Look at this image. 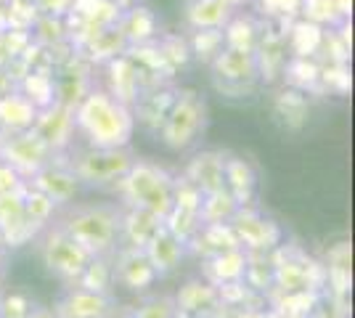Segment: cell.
<instances>
[{
  "label": "cell",
  "mask_w": 355,
  "mask_h": 318,
  "mask_svg": "<svg viewBox=\"0 0 355 318\" xmlns=\"http://www.w3.org/2000/svg\"><path fill=\"white\" fill-rule=\"evenodd\" d=\"M77 136L85 138V146L101 149H125L135 133L133 109L114 101L104 88H93L85 101L74 109Z\"/></svg>",
  "instance_id": "1"
},
{
  "label": "cell",
  "mask_w": 355,
  "mask_h": 318,
  "mask_svg": "<svg viewBox=\"0 0 355 318\" xmlns=\"http://www.w3.org/2000/svg\"><path fill=\"white\" fill-rule=\"evenodd\" d=\"M56 226L90 255H112L119 244V207L106 202L74 204L61 212Z\"/></svg>",
  "instance_id": "2"
},
{
  "label": "cell",
  "mask_w": 355,
  "mask_h": 318,
  "mask_svg": "<svg viewBox=\"0 0 355 318\" xmlns=\"http://www.w3.org/2000/svg\"><path fill=\"white\" fill-rule=\"evenodd\" d=\"M114 191L125 207H141L159 215L162 220L173 210V173L148 159H135Z\"/></svg>",
  "instance_id": "3"
},
{
  "label": "cell",
  "mask_w": 355,
  "mask_h": 318,
  "mask_svg": "<svg viewBox=\"0 0 355 318\" xmlns=\"http://www.w3.org/2000/svg\"><path fill=\"white\" fill-rule=\"evenodd\" d=\"M133 162L135 154L130 152V146L125 149H101V146L69 149V170L77 175L80 186H90V188H114Z\"/></svg>",
  "instance_id": "4"
},
{
  "label": "cell",
  "mask_w": 355,
  "mask_h": 318,
  "mask_svg": "<svg viewBox=\"0 0 355 318\" xmlns=\"http://www.w3.org/2000/svg\"><path fill=\"white\" fill-rule=\"evenodd\" d=\"M270 258H273V265H276L270 292H318V294H324V263L311 258L302 247H297L295 242H282L270 252Z\"/></svg>",
  "instance_id": "5"
},
{
  "label": "cell",
  "mask_w": 355,
  "mask_h": 318,
  "mask_svg": "<svg viewBox=\"0 0 355 318\" xmlns=\"http://www.w3.org/2000/svg\"><path fill=\"white\" fill-rule=\"evenodd\" d=\"M207 127V104L191 88L175 91V101L170 106V114L159 130V141L170 152H186L202 138Z\"/></svg>",
  "instance_id": "6"
},
{
  "label": "cell",
  "mask_w": 355,
  "mask_h": 318,
  "mask_svg": "<svg viewBox=\"0 0 355 318\" xmlns=\"http://www.w3.org/2000/svg\"><path fill=\"white\" fill-rule=\"evenodd\" d=\"M37 252H40V260H43L45 271L51 276H56L59 281H64L67 287L77 284L83 268L88 265V260L93 258L85 247L74 242L69 233H64L56 223L48 226L40 236V244H37Z\"/></svg>",
  "instance_id": "7"
},
{
  "label": "cell",
  "mask_w": 355,
  "mask_h": 318,
  "mask_svg": "<svg viewBox=\"0 0 355 318\" xmlns=\"http://www.w3.org/2000/svg\"><path fill=\"white\" fill-rule=\"evenodd\" d=\"M212 85L225 98H250L260 88V75L252 51L223 48L218 59L209 64Z\"/></svg>",
  "instance_id": "8"
},
{
  "label": "cell",
  "mask_w": 355,
  "mask_h": 318,
  "mask_svg": "<svg viewBox=\"0 0 355 318\" xmlns=\"http://www.w3.org/2000/svg\"><path fill=\"white\" fill-rule=\"evenodd\" d=\"M231 228L244 252H273L284 242L282 226L254 204L239 207L236 215L231 218Z\"/></svg>",
  "instance_id": "9"
},
{
  "label": "cell",
  "mask_w": 355,
  "mask_h": 318,
  "mask_svg": "<svg viewBox=\"0 0 355 318\" xmlns=\"http://www.w3.org/2000/svg\"><path fill=\"white\" fill-rule=\"evenodd\" d=\"M51 157L53 152L32 130L0 133V162L16 170L24 181H30L37 170H43L51 162Z\"/></svg>",
  "instance_id": "10"
},
{
  "label": "cell",
  "mask_w": 355,
  "mask_h": 318,
  "mask_svg": "<svg viewBox=\"0 0 355 318\" xmlns=\"http://www.w3.org/2000/svg\"><path fill=\"white\" fill-rule=\"evenodd\" d=\"M27 186L37 188L40 194H45L56 207L72 204L77 191H80V181H77V175L69 170V152L53 154L51 162L43 170H37L30 181H27Z\"/></svg>",
  "instance_id": "11"
},
{
  "label": "cell",
  "mask_w": 355,
  "mask_h": 318,
  "mask_svg": "<svg viewBox=\"0 0 355 318\" xmlns=\"http://www.w3.org/2000/svg\"><path fill=\"white\" fill-rule=\"evenodd\" d=\"M35 136L43 141L53 154H64L72 149L77 127H74V112L61 104H51L37 112L30 127Z\"/></svg>",
  "instance_id": "12"
},
{
  "label": "cell",
  "mask_w": 355,
  "mask_h": 318,
  "mask_svg": "<svg viewBox=\"0 0 355 318\" xmlns=\"http://www.w3.org/2000/svg\"><path fill=\"white\" fill-rule=\"evenodd\" d=\"M112 265H114V281L130 292H146L159 279L154 265L148 263L146 252L138 247H117L112 252Z\"/></svg>",
  "instance_id": "13"
},
{
  "label": "cell",
  "mask_w": 355,
  "mask_h": 318,
  "mask_svg": "<svg viewBox=\"0 0 355 318\" xmlns=\"http://www.w3.org/2000/svg\"><path fill=\"white\" fill-rule=\"evenodd\" d=\"M40 233L27 223L24 218V191H11L0 194V239L6 249L24 247Z\"/></svg>",
  "instance_id": "14"
},
{
  "label": "cell",
  "mask_w": 355,
  "mask_h": 318,
  "mask_svg": "<svg viewBox=\"0 0 355 318\" xmlns=\"http://www.w3.org/2000/svg\"><path fill=\"white\" fill-rule=\"evenodd\" d=\"M53 310L59 318H109V313L114 310V300L112 294L90 292L72 284L61 292Z\"/></svg>",
  "instance_id": "15"
},
{
  "label": "cell",
  "mask_w": 355,
  "mask_h": 318,
  "mask_svg": "<svg viewBox=\"0 0 355 318\" xmlns=\"http://www.w3.org/2000/svg\"><path fill=\"white\" fill-rule=\"evenodd\" d=\"M178 318H215L220 308L218 287H212L205 279H191L173 294Z\"/></svg>",
  "instance_id": "16"
},
{
  "label": "cell",
  "mask_w": 355,
  "mask_h": 318,
  "mask_svg": "<svg viewBox=\"0 0 355 318\" xmlns=\"http://www.w3.org/2000/svg\"><path fill=\"white\" fill-rule=\"evenodd\" d=\"M175 85H159V88H151V91L141 93L133 106L135 125L141 130H146L148 136H159L164 120L170 114V106L175 101Z\"/></svg>",
  "instance_id": "17"
},
{
  "label": "cell",
  "mask_w": 355,
  "mask_h": 318,
  "mask_svg": "<svg viewBox=\"0 0 355 318\" xmlns=\"http://www.w3.org/2000/svg\"><path fill=\"white\" fill-rule=\"evenodd\" d=\"M164 228L162 218L141 207H119V244L117 247H138L144 249Z\"/></svg>",
  "instance_id": "18"
},
{
  "label": "cell",
  "mask_w": 355,
  "mask_h": 318,
  "mask_svg": "<svg viewBox=\"0 0 355 318\" xmlns=\"http://www.w3.org/2000/svg\"><path fill=\"white\" fill-rule=\"evenodd\" d=\"M104 75H106L104 91L122 106L133 109L138 96H141V80H138V72H135L133 64L128 61V56H117V59L106 61Z\"/></svg>",
  "instance_id": "19"
},
{
  "label": "cell",
  "mask_w": 355,
  "mask_h": 318,
  "mask_svg": "<svg viewBox=\"0 0 355 318\" xmlns=\"http://www.w3.org/2000/svg\"><path fill=\"white\" fill-rule=\"evenodd\" d=\"M223 175H225V191L236 199L239 207L244 204H254V194H257V173L252 167L250 159L239 157V154H228L223 157Z\"/></svg>",
  "instance_id": "20"
},
{
  "label": "cell",
  "mask_w": 355,
  "mask_h": 318,
  "mask_svg": "<svg viewBox=\"0 0 355 318\" xmlns=\"http://www.w3.org/2000/svg\"><path fill=\"white\" fill-rule=\"evenodd\" d=\"M223 157L225 152H207L193 154L189 165L183 170V175L202 191V194H212V191H223L225 188V175H223Z\"/></svg>",
  "instance_id": "21"
},
{
  "label": "cell",
  "mask_w": 355,
  "mask_h": 318,
  "mask_svg": "<svg viewBox=\"0 0 355 318\" xmlns=\"http://www.w3.org/2000/svg\"><path fill=\"white\" fill-rule=\"evenodd\" d=\"M117 30L125 37L128 46H141V43H151L159 35V21L151 8L141 6V3H130L128 8H122L117 19Z\"/></svg>",
  "instance_id": "22"
},
{
  "label": "cell",
  "mask_w": 355,
  "mask_h": 318,
  "mask_svg": "<svg viewBox=\"0 0 355 318\" xmlns=\"http://www.w3.org/2000/svg\"><path fill=\"white\" fill-rule=\"evenodd\" d=\"M186 249H191L199 260H207L220 252H228V249H241V244H239L231 223H202L191 242L186 244Z\"/></svg>",
  "instance_id": "23"
},
{
  "label": "cell",
  "mask_w": 355,
  "mask_h": 318,
  "mask_svg": "<svg viewBox=\"0 0 355 318\" xmlns=\"http://www.w3.org/2000/svg\"><path fill=\"white\" fill-rule=\"evenodd\" d=\"M236 8L228 0H186V27L189 30H223Z\"/></svg>",
  "instance_id": "24"
},
{
  "label": "cell",
  "mask_w": 355,
  "mask_h": 318,
  "mask_svg": "<svg viewBox=\"0 0 355 318\" xmlns=\"http://www.w3.org/2000/svg\"><path fill=\"white\" fill-rule=\"evenodd\" d=\"M148 263L154 265L157 276H170L173 271L180 268V263L186 258V244L180 242L178 236H173L167 228H162L151 242L144 247Z\"/></svg>",
  "instance_id": "25"
},
{
  "label": "cell",
  "mask_w": 355,
  "mask_h": 318,
  "mask_svg": "<svg viewBox=\"0 0 355 318\" xmlns=\"http://www.w3.org/2000/svg\"><path fill=\"white\" fill-rule=\"evenodd\" d=\"M273 114L276 120L282 122L286 130H302L308 125V117H311V98L305 93L295 91V88H286L282 85L279 91L273 93Z\"/></svg>",
  "instance_id": "26"
},
{
  "label": "cell",
  "mask_w": 355,
  "mask_h": 318,
  "mask_svg": "<svg viewBox=\"0 0 355 318\" xmlns=\"http://www.w3.org/2000/svg\"><path fill=\"white\" fill-rule=\"evenodd\" d=\"M244 268H247V252L244 249H228L215 258L202 260V279L212 287L244 281Z\"/></svg>",
  "instance_id": "27"
},
{
  "label": "cell",
  "mask_w": 355,
  "mask_h": 318,
  "mask_svg": "<svg viewBox=\"0 0 355 318\" xmlns=\"http://www.w3.org/2000/svg\"><path fill=\"white\" fill-rule=\"evenodd\" d=\"M321 43H324V27L297 16L286 35L289 59H315L321 51Z\"/></svg>",
  "instance_id": "28"
},
{
  "label": "cell",
  "mask_w": 355,
  "mask_h": 318,
  "mask_svg": "<svg viewBox=\"0 0 355 318\" xmlns=\"http://www.w3.org/2000/svg\"><path fill=\"white\" fill-rule=\"evenodd\" d=\"M77 51H80L93 67H104L106 61L117 59V56H125L128 43H125V37L119 35L117 24H114V27H106V30H101L98 35H93V37L85 40Z\"/></svg>",
  "instance_id": "29"
},
{
  "label": "cell",
  "mask_w": 355,
  "mask_h": 318,
  "mask_svg": "<svg viewBox=\"0 0 355 318\" xmlns=\"http://www.w3.org/2000/svg\"><path fill=\"white\" fill-rule=\"evenodd\" d=\"M282 82L286 88L305 93V96H324L321 88V64L315 59H289Z\"/></svg>",
  "instance_id": "30"
},
{
  "label": "cell",
  "mask_w": 355,
  "mask_h": 318,
  "mask_svg": "<svg viewBox=\"0 0 355 318\" xmlns=\"http://www.w3.org/2000/svg\"><path fill=\"white\" fill-rule=\"evenodd\" d=\"M37 117V109L21 96L19 91L0 98V133H19L30 130Z\"/></svg>",
  "instance_id": "31"
},
{
  "label": "cell",
  "mask_w": 355,
  "mask_h": 318,
  "mask_svg": "<svg viewBox=\"0 0 355 318\" xmlns=\"http://www.w3.org/2000/svg\"><path fill=\"white\" fill-rule=\"evenodd\" d=\"M260 27H263V21H260L254 14L236 11V14L231 16V21L223 27V40H225V48L254 51L257 40H260Z\"/></svg>",
  "instance_id": "32"
},
{
  "label": "cell",
  "mask_w": 355,
  "mask_h": 318,
  "mask_svg": "<svg viewBox=\"0 0 355 318\" xmlns=\"http://www.w3.org/2000/svg\"><path fill=\"white\" fill-rule=\"evenodd\" d=\"M270 305L273 310L284 313L286 318H311L315 313V308L321 305L318 292H270Z\"/></svg>",
  "instance_id": "33"
},
{
  "label": "cell",
  "mask_w": 355,
  "mask_h": 318,
  "mask_svg": "<svg viewBox=\"0 0 355 318\" xmlns=\"http://www.w3.org/2000/svg\"><path fill=\"white\" fill-rule=\"evenodd\" d=\"M114 265H112V255H93L88 265L83 268L77 287L90 289V292H101V294H112L114 287Z\"/></svg>",
  "instance_id": "34"
},
{
  "label": "cell",
  "mask_w": 355,
  "mask_h": 318,
  "mask_svg": "<svg viewBox=\"0 0 355 318\" xmlns=\"http://www.w3.org/2000/svg\"><path fill=\"white\" fill-rule=\"evenodd\" d=\"M273 258L270 252H247V268H244V284L254 289L257 294H263L268 300L270 289H273Z\"/></svg>",
  "instance_id": "35"
},
{
  "label": "cell",
  "mask_w": 355,
  "mask_h": 318,
  "mask_svg": "<svg viewBox=\"0 0 355 318\" xmlns=\"http://www.w3.org/2000/svg\"><path fill=\"white\" fill-rule=\"evenodd\" d=\"M16 91L21 93V96H24V98H27V101L40 112V109L53 104V98H56L53 72H30V75L19 82V88H16Z\"/></svg>",
  "instance_id": "36"
},
{
  "label": "cell",
  "mask_w": 355,
  "mask_h": 318,
  "mask_svg": "<svg viewBox=\"0 0 355 318\" xmlns=\"http://www.w3.org/2000/svg\"><path fill=\"white\" fill-rule=\"evenodd\" d=\"M191 35L186 37L189 43V53L191 59H196L199 64H212L218 59L223 48H225V40H223V30H189Z\"/></svg>",
  "instance_id": "37"
},
{
  "label": "cell",
  "mask_w": 355,
  "mask_h": 318,
  "mask_svg": "<svg viewBox=\"0 0 355 318\" xmlns=\"http://www.w3.org/2000/svg\"><path fill=\"white\" fill-rule=\"evenodd\" d=\"M56 210H59V207L45 197V194H40L37 188H32V186L24 188V218H27V223H30L37 233H43L45 228L51 226Z\"/></svg>",
  "instance_id": "38"
},
{
  "label": "cell",
  "mask_w": 355,
  "mask_h": 318,
  "mask_svg": "<svg viewBox=\"0 0 355 318\" xmlns=\"http://www.w3.org/2000/svg\"><path fill=\"white\" fill-rule=\"evenodd\" d=\"M236 199L223 188V191L205 194L202 207H199V218H202V223H231V218L236 215Z\"/></svg>",
  "instance_id": "39"
},
{
  "label": "cell",
  "mask_w": 355,
  "mask_h": 318,
  "mask_svg": "<svg viewBox=\"0 0 355 318\" xmlns=\"http://www.w3.org/2000/svg\"><path fill=\"white\" fill-rule=\"evenodd\" d=\"M157 48L162 53L167 69L178 75L189 61H191V53H189V43L183 35H175V32H159L157 35Z\"/></svg>",
  "instance_id": "40"
},
{
  "label": "cell",
  "mask_w": 355,
  "mask_h": 318,
  "mask_svg": "<svg viewBox=\"0 0 355 318\" xmlns=\"http://www.w3.org/2000/svg\"><path fill=\"white\" fill-rule=\"evenodd\" d=\"M32 43L37 46H56L61 40H69V27H67V19L64 16H51V14H40L32 24Z\"/></svg>",
  "instance_id": "41"
},
{
  "label": "cell",
  "mask_w": 355,
  "mask_h": 318,
  "mask_svg": "<svg viewBox=\"0 0 355 318\" xmlns=\"http://www.w3.org/2000/svg\"><path fill=\"white\" fill-rule=\"evenodd\" d=\"M218 294H220V305L225 308H266V297L250 289L244 281L223 284L218 287Z\"/></svg>",
  "instance_id": "42"
},
{
  "label": "cell",
  "mask_w": 355,
  "mask_h": 318,
  "mask_svg": "<svg viewBox=\"0 0 355 318\" xmlns=\"http://www.w3.org/2000/svg\"><path fill=\"white\" fill-rule=\"evenodd\" d=\"M300 19H308L313 24H318V27H340L342 19L337 14V8H334V0H302L300 3Z\"/></svg>",
  "instance_id": "43"
},
{
  "label": "cell",
  "mask_w": 355,
  "mask_h": 318,
  "mask_svg": "<svg viewBox=\"0 0 355 318\" xmlns=\"http://www.w3.org/2000/svg\"><path fill=\"white\" fill-rule=\"evenodd\" d=\"M164 228L173 233V236H178L183 244H189L193 239V233L202 228V218L196 215V212H186V210H178V207H173V210L164 215Z\"/></svg>",
  "instance_id": "44"
},
{
  "label": "cell",
  "mask_w": 355,
  "mask_h": 318,
  "mask_svg": "<svg viewBox=\"0 0 355 318\" xmlns=\"http://www.w3.org/2000/svg\"><path fill=\"white\" fill-rule=\"evenodd\" d=\"M202 199H205V194H202V191L183 175V173H180V175H173V207L186 210V212H196V215H199Z\"/></svg>",
  "instance_id": "45"
},
{
  "label": "cell",
  "mask_w": 355,
  "mask_h": 318,
  "mask_svg": "<svg viewBox=\"0 0 355 318\" xmlns=\"http://www.w3.org/2000/svg\"><path fill=\"white\" fill-rule=\"evenodd\" d=\"M135 318H178L173 294H151L146 300L133 305Z\"/></svg>",
  "instance_id": "46"
},
{
  "label": "cell",
  "mask_w": 355,
  "mask_h": 318,
  "mask_svg": "<svg viewBox=\"0 0 355 318\" xmlns=\"http://www.w3.org/2000/svg\"><path fill=\"white\" fill-rule=\"evenodd\" d=\"M350 64H321V88L324 93L347 96L350 93Z\"/></svg>",
  "instance_id": "47"
},
{
  "label": "cell",
  "mask_w": 355,
  "mask_h": 318,
  "mask_svg": "<svg viewBox=\"0 0 355 318\" xmlns=\"http://www.w3.org/2000/svg\"><path fill=\"white\" fill-rule=\"evenodd\" d=\"M40 16L35 0H8L6 3V19H8V30H32L35 19Z\"/></svg>",
  "instance_id": "48"
},
{
  "label": "cell",
  "mask_w": 355,
  "mask_h": 318,
  "mask_svg": "<svg viewBox=\"0 0 355 318\" xmlns=\"http://www.w3.org/2000/svg\"><path fill=\"white\" fill-rule=\"evenodd\" d=\"M32 300L24 292H0V318H30Z\"/></svg>",
  "instance_id": "49"
},
{
  "label": "cell",
  "mask_w": 355,
  "mask_h": 318,
  "mask_svg": "<svg viewBox=\"0 0 355 318\" xmlns=\"http://www.w3.org/2000/svg\"><path fill=\"white\" fill-rule=\"evenodd\" d=\"M302 0H257L260 19H297Z\"/></svg>",
  "instance_id": "50"
},
{
  "label": "cell",
  "mask_w": 355,
  "mask_h": 318,
  "mask_svg": "<svg viewBox=\"0 0 355 318\" xmlns=\"http://www.w3.org/2000/svg\"><path fill=\"white\" fill-rule=\"evenodd\" d=\"M350 263H353V252H350V244L340 242L334 244L329 252H326V263L324 268L326 271H342V273H350Z\"/></svg>",
  "instance_id": "51"
},
{
  "label": "cell",
  "mask_w": 355,
  "mask_h": 318,
  "mask_svg": "<svg viewBox=\"0 0 355 318\" xmlns=\"http://www.w3.org/2000/svg\"><path fill=\"white\" fill-rule=\"evenodd\" d=\"M0 37H3V46H6L11 59L19 56L24 48L30 46V40H32V35L27 30H6V32H0Z\"/></svg>",
  "instance_id": "52"
},
{
  "label": "cell",
  "mask_w": 355,
  "mask_h": 318,
  "mask_svg": "<svg viewBox=\"0 0 355 318\" xmlns=\"http://www.w3.org/2000/svg\"><path fill=\"white\" fill-rule=\"evenodd\" d=\"M27 188V181L11 170L6 162H0V194H11V191H24Z\"/></svg>",
  "instance_id": "53"
},
{
  "label": "cell",
  "mask_w": 355,
  "mask_h": 318,
  "mask_svg": "<svg viewBox=\"0 0 355 318\" xmlns=\"http://www.w3.org/2000/svg\"><path fill=\"white\" fill-rule=\"evenodd\" d=\"M74 0H35L37 11L40 14H51V16H67L72 11Z\"/></svg>",
  "instance_id": "54"
},
{
  "label": "cell",
  "mask_w": 355,
  "mask_h": 318,
  "mask_svg": "<svg viewBox=\"0 0 355 318\" xmlns=\"http://www.w3.org/2000/svg\"><path fill=\"white\" fill-rule=\"evenodd\" d=\"M16 91V82H14V77L6 72V67L0 69V98L3 96H8V93H14Z\"/></svg>",
  "instance_id": "55"
},
{
  "label": "cell",
  "mask_w": 355,
  "mask_h": 318,
  "mask_svg": "<svg viewBox=\"0 0 355 318\" xmlns=\"http://www.w3.org/2000/svg\"><path fill=\"white\" fill-rule=\"evenodd\" d=\"M30 318H59L53 308H45V305H32Z\"/></svg>",
  "instance_id": "56"
},
{
  "label": "cell",
  "mask_w": 355,
  "mask_h": 318,
  "mask_svg": "<svg viewBox=\"0 0 355 318\" xmlns=\"http://www.w3.org/2000/svg\"><path fill=\"white\" fill-rule=\"evenodd\" d=\"M334 8H337V14L342 19H350V14H353V0H334Z\"/></svg>",
  "instance_id": "57"
},
{
  "label": "cell",
  "mask_w": 355,
  "mask_h": 318,
  "mask_svg": "<svg viewBox=\"0 0 355 318\" xmlns=\"http://www.w3.org/2000/svg\"><path fill=\"white\" fill-rule=\"evenodd\" d=\"M109 318H135V316H133V308H119L117 310V305H114V310L109 313Z\"/></svg>",
  "instance_id": "58"
},
{
  "label": "cell",
  "mask_w": 355,
  "mask_h": 318,
  "mask_svg": "<svg viewBox=\"0 0 355 318\" xmlns=\"http://www.w3.org/2000/svg\"><path fill=\"white\" fill-rule=\"evenodd\" d=\"M6 273H8V260H6V252H0V292L6 284Z\"/></svg>",
  "instance_id": "59"
},
{
  "label": "cell",
  "mask_w": 355,
  "mask_h": 318,
  "mask_svg": "<svg viewBox=\"0 0 355 318\" xmlns=\"http://www.w3.org/2000/svg\"><path fill=\"white\" fill-rule=\"evenodd\" d=\"M8 61H11V56H8V51H6V46H3V37H0V69H3Z\"/></svg>",
  "instance_id": "60"
},
{
  "label": "cell",
  "mask_w": 355,
  "mask_h": 318,
  "mask_svg": "<svg viewBox=\"0 0 355 318\" xmlns=\"http://www.w3.org/2000/svg\"><path fill=\"white\" fill-rule=\"evenodd\" d=\"M8 30V19H6V3H0V32Z\"/></svg>",
  "instance_id": "61"
},
{
  "label": "cell",
  "mask_w": 355,
  "mask_h": 318,
  "mask_svg": "<svg viewBox=\"0 0 355 318\" xmlns=\"http://www.w3.org/2000/svg\"><path fill=\"white\" fill-rule=\"evenodd\" d=\"M119 6H122V8H128V6H130V3H135V0H117Z\"/></svg>",
  "instance_id": "62"
},
{
  "label": "cell",
  "mask_w": 355,
  "mask_h": 318,
  "mask_svg": "<svg viewBox=\"0 0 355 318\" xmlns=\"http://www.w3.org/2000/svg\"><path fill=\"white\" fill-rule=\"evenodd\" d=\"M228 3H231L234 8H239V6H241V3H247V0H228Z\"/></svg>",
  "instance_id": "63"
},
{
  "label": "cell",
  "mask_w": 355,
  "mask_h": 318,
  "mask_svg": "<svg viewBox=\"0 0 355 318\" xmlns=\"http://www.w3.org/2000/svg\"><path fill=\"white\" fill-rule=\"evenodd\" d=\"M0 252H6V247H3V239H0Z\"/></svg>",
  "instance_id": "64"
}]
</instances>
